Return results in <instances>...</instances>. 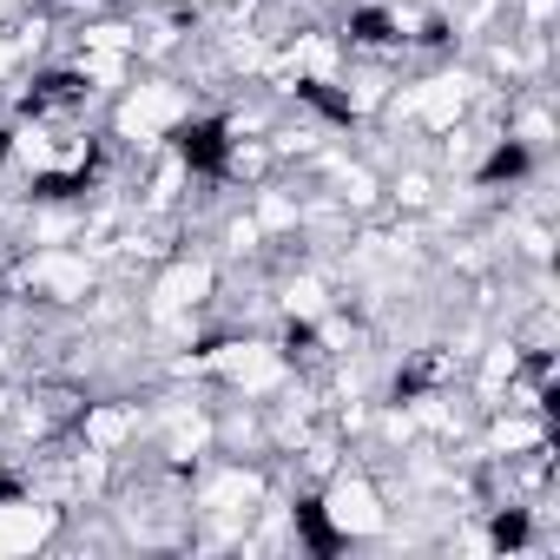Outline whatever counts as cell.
I'll use <instances>...</instances> for the list:
<instances>
[{
    "label": "cell",
    "instance_id": "277c9868",
    "mask_svg": "<svg viewBox=\"0 0 560 560\" xmlns=\"http://www.w3.org/2000/svg\"><path fill=\"white\" fill-rule=\"evenodd\" d=\"M298 527H304L311 553H337V534H330V521H324V508H317V501H298Z\"/></svg>",
    "mask_w": 560,
    "mask_h": 560
},
{
    "label": "cell",
    "instance_id": "6da1fadb",
    "mask_svg": "<svg viewBox=\"0 0 560 560\" xmlns=\"http://www.w3.org/2000/svg\"><path fill=\"white\" fill-rule=\"evenodd\" d=\"M172 139H178V159H185L191 172H224V126H218V119H191V126H178Z\"/></svg>",
    "mask_w": 560,
    "mask_h": 560
},
{
    "label": "cell",
    "instance_id": "9c48e42d",
    "mask_svg": "<svg viewBox=\"0 0 560 560\" xmlns=\"http://www.w3.org/2000/svg\"><path fill=\"white\" fill-rule=\"evenodd\" d=\"M21 494V481H0V501H14Z\"/></svg>",
    "mask_w": 560,
    "mask_h": 560
},
{
    "label": "cell",
    "instance_id": "7a4b0ae2",
    "mask_svg": "<svg viewBox=\"0 0 560 560\" xmlns=\"http://www.w3.org/2000/svg\"><path fill=\"white\" fill-rule=\"evenodd\" d=\"M86 100V80L80 73H47V80H34V93L21 100L34 119H47V113H67V106H80Z\"/></svg>",
    "mask_w": 560,
    "mask_h": 560
},
{
    "label": "cell",
    "instance_id": "8992f818",
    "mask_svg": "<svg viewBox=\"0 0 560 560\" xmlns=\"http://www.w3.org/2000/svg\"><path fill=\"white\" fill-rule=\"evenodd\" d=\"M521 172H527V152H521V145H501V152L481 165V178H488V185H494V178H521Z\"/></svg>",
    "mask_w": 560,
    "mask_h": 560
},
{
    "label": "cell",
    "instance_id": "52a82bcc",
    "mask_svg": "<svg viewBox=\"0 0 560 560\" xmlns=\"http://www.w3.org/2000/svg\"><path fill=\"white\" fill-rule=\"evenodd\" d=\"M298 93H304V100H311V106H317V113H330V119H350V100H337V93H330V86H324V80H304V86H298Z\"/></svg>",
    "mask_w": 560,
    "mask_h": 560
},
{
    "label": "cell",
    "instance_id": "5b68a950",
    "mask_svg": "<svg viewBox=\"0 0 560 560\" xmlns=\"http://www.w3.org/2000/svg\"><path fill=\"white\" fill-rule=\"evenodd\" d=\"M86 178H93V165L86 172H47V178H34V191L40 198H73V191H86Z\"/></svg>",
    "mask_w": 560,
    "mask_h": 560
},
{
    "label": "cell",
    "instance_id": "30bf717a",
    "mask_svg": "<svg viewBox=\"0 0 560 560\" xmlns=\"http://www.w3.org/2000/svg\"><path fill=\"white\" fill-rule=\"evenodd\" d=\"M0 159H8V132H0Z\"/></svg>",
    "mask_w": 560,
    "mask_h": 560
},
{
    "label": "cell",
    "instance_id": "ba28073f",
    "mask_svg": "<svg viewBox=\"0 0 560 560\" xmlns=\"http://www.w3.org/2000/svg\"><path fill=\"white\" fill-rule=\"evenodd\" d=\"M527 540V514H501L494 521V547H521Z\"/></svg>",
    "mask_w": 560,
    "mask_h": 560
},
{
    "label": "cell",
    "instance_id": "3957f363",
    "mask_svg": "<svg viewBox=\"0 0 560 560\" xmlns=\"http://www.w3.org/2000/svg\"><path fill=\"white\" fill-rule=\"evenodd\" d=\"M350 40H363V47H389V40H396V21H389L383 8H357V14H350Z\"/></svg>",
    "mask_w": 560,
    "mask_h": 560
}]
</instances>
